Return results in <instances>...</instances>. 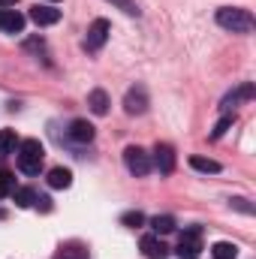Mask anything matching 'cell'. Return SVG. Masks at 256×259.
<instances>
[{
	"label": "cell",
	"instance_id": "cell-7",
	"mask_svg": "<svg viewBox=\"0 0 256 259\" xmlns=\"http://www.w3.org/2000/svg\"><path fill=\"white\" fill-rule=\"evenodd\" d=\"M0 30L3 33H21L24 30V15L18 9H0Z\"/></svg>",
	"mask_w": 256,
	"mask_h": 259
},
{
	"label": "cell",
	"instance_id": "cell-13",
	"mask_svg": "<svg viewBox=\"0 0 256 259\" xmlns=\"http://www.w3.org/2000/svg\"><path fill=\"white\" fill-rule=\"evenodd\" d=\"M55 259H88V247L78 244V241H66V244H61Z\"/></svg>",
	"mask_w": 256,
	"mask_h": 259
},
{
	"label": "cell",
	"instance_id": "cell-28",
	"mask_svg": "<svg viewBox=\"0 0 256 259\" xmlns=\"http://www.w3.org/2000/svg\"><path fill=\"white\" fill-rule=\"evenodd\" d=\"M181 238H196V241H199V238H202V229H199V226H190V229H184Z\"/></svg>",
	"mask_w": 256,
	"mask_h": 259
},
{
	"label": "cell",
	"instance_id": "cell-9",
	"mask_svg": "<svg viewBox=\"0 0 256 259\" xmlns=\"http://www.w3.org/2000/svg\"><path fill=\"white\" fill-rule=\"evenodd\" d=\"M142 253L148 259H166L169 256V247L160 241V235H145L142 238Z\"/></svg>",
	"mask_w": 256,
	"mask_h": 259
},
{
	"label": "cell",
	"instance_id": "cell-10",
	"mask_svg": "<svg viewBox=\"0 0 256 259\" xmlns=\"http://www.w3.org/2000/svg\"><path fill=\"white\" fill-rule=\"evenodd\" d=\"M94 136H97V130H94V124H88V121H72L69 124V139L78 142V145L94 142Z\"/></svg>",
	"mask_w": 256,
	"mask_h": 259
},
{
	"label": "cell",
	"instance_id": "cell-16",
	"mask_svg": "<svg viewBox=\"0 0 256 259\" xmlns=\"http://www.w3.org/2000/svg\"><path fill=\"white\" fill-rule=\"evenodd\" d=\"M151 229H154V235H169V232H175V217L172 214H157L151 220Z\"/></svg>",
	"mask_w": 256,
	"mask_h": 259
},
{
	"label": "cell",
	"instance_id": "cell-20",
	"mask_svg": "<svg viewBox=\"0 0 256 259\" xmlns=\"http://www.w3.org/2000/svg\"><path fill=\"white\" fill-rule=\"evenodd\" d=\"M250 97H253V84H244V88H241L238 94H232V97H226V103H223V109H232V106H235L238 100H250Z\"/></svg>",
	"mask_w": 256,
	"mask_h": 259
},
{
	"label": "cell",
	"instance_id": "cell-3",
	"mask_svg": "<svg viewBox=\"0 0 256 259\" xmlns=\"http://www.w3.org/2000/svg\"><path fill=\"white\" fill-rule=\"evenodd\" d=\"M124 163H127V169L136 178H145V175L151 172V157H148L145 148H139V145H130L127 151H124Z\"/></svg>",
	"mask_w": 256,
	"mask_h": 259
},
{
	"label": "cell",
	"instance_id": "cell-1",
	"mask_svg": "<svg viewBox=\"0 0 256 259\" xmlns=\"http://www.w3.org/2000/svg\"><path fill=\"white\" fill-rule=\"evenodd\" d=\"M42 157H46V148H42L36 139H24V142H18L15 160H18V169H21L24 175H39V169H42Z\"/></svg>",
	"mask_w": 256,
	"mask_h": 259
},
{
	"label": "cell",
	"instance_id": "cell-23",
	"mask_svg": "<svg viewBox=\"0 0 256 259\" xmlns=\"http://www.w3.org/2000/svg\"><path fill=\"white\" fill-rule=\"evenodd\" d=\"M109 3H115V6H118L121 12H127V15H139V12H142L136 0H109Z\"/></svg>",
	"mask_w": 256,
	"mask_h": 259
},
{
	"label": "cell",
	"instance_id": "cell-6",
	"mask_svg": "<svg viewBox=\"0 0 256 259\" xmlns=\"http://www.w3.org/2000/svg\"><path fill=\"white\" fill-rule=\"evenodd\" d=\"M124 109H127V115H145V109H148V94H145L142 84H136V88H130L127 91V97H124Z\"/></svg>",
	"mask_w": 256,
	"mask_h": 259
},
{
	"label": "cell",
	"instance_id": "cell-22",
	"mask_svg": "<svg viewBox=\"0 0 256 259\" xmlns=\"http://www.w3.org/2000/svg\"><path fill=\"white\" fill-rule=\"evenodd\" d=\"M121 223L130 226V229H139V226L145 223V214H142V211H127V214L121 217Z\"/></svg>",
	"mask_w": 256,
	"mask_h": 259
},
{
	"label": "cell",
	"instance_id": "cell-4",
	"mask_svg": "<svg viewBox=\"0 0 256 259\" xmlns=\"http://www.w3.org/2000/svg\"><path fill=\"white\" fill-rule=\"evenodd\" d=\"M109 30H112V24H109L106 18H97V21L88 27L84 49H88V52H97V49H103V46H106V39H109Z\"/></svg>",
	"mask_w": 256,
	"mask_h": 259
},
{
	"label": "cell",
	"instance_id": "cell-25",
	"mask_svg": "<svg viewBox=\"0 0 256 259\" xmlns=\"http://www.w3.org/2000/svg\"><path fill=\"white\" fill-rule=\"evenodd\" d=\"M24 49L27 52H46V42L39 36H30V39H24Z\"/></svg>",
	"mask_w": 256,
	"mask_h": 259
},
{
	"label": "cell",
	"instance_id": "cell-8",
	"mask_svg": "<svg viewBox=\"0 0 256 259\" xmlns=\"http://www.w3.org/2000/svg\"><path fill=\"white\" fill-rule=\"evenodd\" d=\"M30 21L39 24V27L58 24V21H61V9H52V6H33V9H30Z\"/></svg>",
	"mask_w": 256,
	"mask_h": 259
},
{
	"label": "cell",
	"instance_id": "cell-19",
	"mask_svg": "<svg viewBox=\"0 0 256 259\" xmlns=\"http://www.w3.org/2000/svg\"><path fill=\"white\" fill-rule=\"evenodd\" d=\"M12 199H15L18 208H30V205L36 202V193H33L30 187H18V190H12Z\"/></svg>",
	"mask_w": 256,
	"mask_h": 259
},
{
	"label": "cell",
	"instance_id": "cell-30",
	"mask_svg": "<svg viewBox=\"0 0 256 259\" xmlns=\"http://www.w3.org/2000/svg\"><path fill=\"white\" fill-rule=\"evenodd\" d=\"M52 3H58V0H52Z\"/></svg>",
	"mask_w": 256,
	"mask_h": 259
},
{
	"label": "cell",
	"instance_id": "cell-18",
	"mask_svg": "<svg viewBox=\"0 0 256 259\" xmlns=\"http://www.w3.org/2000/svg\"><path fill=\"white\" fill-rule=\"evenodd\" d=\"M211 256L214 259H235L238 256V247L229 244V241H217V244L211 247Z\"/></svg>",
	"mask_w": 256,
	"mask_h": 259
},
{
	"label": "cell",
	"instance_id": "cell-2",
	"mask_svg": "<svg viewBox=\"0 0 256 259\" xmlns=\"http://www.w3.org/2000/svg\"><path fill=\"white\" fill-rule=\"evenodd\" d=\"M217 24L232 30V33H250L256 21L253 15L247 9H241V6H223V9H217Z\"/></svg>",
	"mask_w": 256,
	"mask_h": 259
},
{
	"label": "cell",
	"instance_id": "cell-29",
	"mask_svg": "<svg viewBox=\"0 0 256 259\" xmlns=\"http://www.w3.org/2000/svg\"><path fill=\"white\" fill-rule=\"evenodd\" d=\"M15 3H18V0H0V6H3V9H15Z\"/></svg>",
	"mask_w": 256,
	"mask_h": 259
},
{
	"label": "cell",
	"instance_id": "cell-24",
	"mask_svg": "<svg viewBox=\"0 0 256 259\" xmlns=\"http://www.w3.org/2000/svg\"><path fill=\"white\" fill-rule=\"evenodd\" d=\"M232 121H235V118H232V115H226V118H223V121H220V124H217V127L211 130V139H220V136H223V133H226V130L232 127Z\"/></svg>",
	"mask_w": 256,
	"mask_h": 259
},
{
	"label": "cell",
	"instance_id": "cell-5",
	"mask_svg": "<svg viewBox=\"0 0 256 259\" xmlns=\"http://www.w3.org/2000/svg\"><path fill=\"white\" fill-rule=\"evenodd\" d=\"M154 163H157L160 175H172L175 172V148L166 142H157L154 145Z\"/></svg>",
	"mask_w": 256,
	"mask_h": 259
},
{
	"label": "cell",
	"instance_id": "cell-15",
	"mask_svg": "<svg viewBox=\"0 0 256 259\" xmlns=\"http://www.w3.org/2000/svg\"><path fill=\"white\" fill-rule=\"evenodd\" d=\"M199 250H202V244H199L196 238H181L178 247H175L178 259H199Z\"/></svg>",
	"mask_w": 256,
	"mask_h": 259
},
{
	"label": "cell",
	"instance_id": "cell-27",
	"mask_svg": "<svg viewBox=\"0 0 256 259\" xmlns=\"http://www.w3.org/2000/svg\"><path fill=\"white\" fill-rule=\"evenodd\" d=\"M33 205H36L39 211H52V199H49V196H36V202H33Z\"/></svg>",
	"mask_w": 256,
	"mask_h": 259
},
{
	"label": "cell",
	"instance_id": "cell-11",
	"mask_svg": "<svg viewBox=\"0 0 256 259\" xmlns=\"http://www.w3.org/2000/svg\"><path fill=\"white\" fill-rule=\"evenodd\" d=\"M72 184V172L64 169V166H55L52 172H49V187H55V190H66Z\"/></svg>",
	"mask_w": 256,
	"mask_h": 259
},
{
	"label": "cell",
	"instance_id": "cell-12",
	"mask_svg": "<svg viewBox=\"0 0 256 259\" xmlns=\"http://www.w3.org/2000/svg\"><path fill=\"white\" fill-rule=\"evenodd\" d=\"M88 106H91L94 115H106V112H109V94L100 91V88L91 91V94H88Z\"/></svg>",
	"mask_w": 256,
	"mask_h": 259
},
{
	"label": "cell",
	"instance_id": "cell-21",
	"mask_svg": "<svg viewBox=\"0 0 256 259\" xmlns=\"http://www.w3.org/2000/svg\"><path fill=\"white\" fill-rule=\"evenodd\" d=\"M15 190V178H12V172H6V169H0V199L6 193H12Z\"/></svg>",
	"mask_w": 256,
	"mask_h": 259
},
{
	"label": "cell",
	"instance_id": "cell-17",
	"mask_svg": "<svg viewBox=\"0 0 256 259\" xmlns=\"http://www.w3.org/2000/svg\"><path fill=\"white\" fill-rule=\"evenodd\" d=\"M190 166L193 169H199V172H205V175H217L220 172V163L217 160H208V157H190Z\"/></svg>",
	"mask_w": 256,
	"mask_h": 259
},
{
	"label": "cell",
	"instance_id": "cell-26",
	"mask_svg": "<svg viewBox=\"0 0 256 259\" xmlns=\"http://www.w3.org/2000/svg\"><path fill=\"white\" fill-rule=\"evenodd\" d=\"M232 208H238L244 214H253V205H247V199H232Z\"/></svg>",
	"mask_w": 256,
	"mask_h": 259
},
{
	"label": "cell",
	"instance_id": "cell-14",
	"mask_svg": "<svg viewBox=\"0 0 256 259\" xmlns=\"http://www.w3.org/2000/svg\"><path fill=\"white\" fill-rule=\"evenodd\" d=\"M18 151V136L15 130H0V160Z\"/></svg>",
	"mask_w": 256,
	"mask_h": 259
}]
</instances>
